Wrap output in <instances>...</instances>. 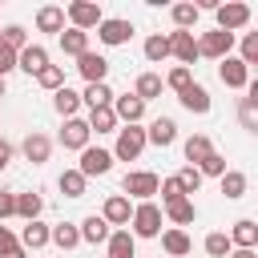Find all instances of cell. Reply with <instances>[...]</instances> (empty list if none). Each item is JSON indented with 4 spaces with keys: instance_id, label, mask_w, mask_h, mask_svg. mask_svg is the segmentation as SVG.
Here are the masks:
<instances>
[{
    "instance_id": "cell-1",
    "label": "cell",
    "mask_w": 258,
    "mask_h": 258,
    "mask_svg": "<svg viewBox=\"0 0 258 258\" xmlns=\"http://www.w3.org/2000/svg\"><path fill=\"white\" fill-rule=\"evenodd\" d=\"M129 222H133V238H157L161 234V210L153 202H141L129 214Z\"/></svg>"
},
{
    "instance_id": "cell-2",
    "label": "cell",
    "mask_w": 258,
    "mask_h": 258,
    "mask_svg": "<svg viewBox=\"0 0 258 258\" xmlns=\"http://www.w3.org/2000/svg\"><path fill=\"white\" fill-rule=\"evenodd\" d=\"M230 48H234V32H222V28H214V32H202V40H198V56L226 60V56H230Z\"/></svg>"
},
{
    "instance_id": "cell-3",
    "label": "cell",
    "mask_w": 258,
    "mask_h": 258,
    "mask_svg": "<svg viewBox=\"0 0 258 258\" xmlns=\"http://www.w3.org/2000/svg\"><path fill=\"white\" fill-rule=\"evenodd\" d=\"M141 149H145V129H137V125L117 129V149H113V157L133 161V157H141Z\"/></svg>"
},
{
    "instance_id": "cell-4",
    "label": "cell",
    "mask_w": 258,
    "mask_h": 258,
    "mask_svg": "<svg viewBox=\"0 0 258 258\" xmlns=\"http://www.w3.org/2000/svg\"><path fill=\"white\" fill-rule=\"evenodd\" d=\"M113 169V153L109 149H81V165H77V173L89 181V177H101V173H109Z\"/></svg>"
},
{
    "instance_id": "cell-5",
    "label": "cell",
    "mask_w": 258,
    "mask_h": 258,
    "mask_svg": "<svg viewBox=\"0 0 258 258\" xmlns=\"http://www.w3.org/2000/svg\"><path fill=\"white\" fill-rule=\"evenodd\" d=\"M64 16H69V20H73V28H81V32H85V28H97V24L105 20V16H101V8H97L93 0H73V4L64 8Z\"/></svg>"
},
{
    "instance_id": "cell-6",
    "label": "cell",
    "mask_w": 258,
    "mask_h": 258,
    "mask_svg": "<svg viewBox=\"0 0 258 258\" xmlns=\"http://www.w3.org/2000/svg\"><path fill=\"white\" fill-rule=\"evenodd\" d=\"M169 56H177V60L189 69V64L198 60V40H194V32H181V28L169 32Z\"/></svg>"
},
{
    "instance_id": "cell-7",
    "label": "cell",
    "mask_w": 258,
    "mask_h": 258,
    "mask_svg": "<svg viewBox=\"0 0 258 258\" xmlns=\"http://www.w3.org/2000/svg\"><path fill=\"white\" fill-rule=\"evenodd\" d=\"M77 69H81V77H85L89 85H105L109 60H105L101 52H81V56H77Z\"/></svg>"
},
{
    "instance_id": "cell-8",
    "label": "cell",
    "mask_w": 258,
    "mask_h": 258,
    "mask_svg": "<svg viewBox=\"0 0 258 258\" xmlns=\"http://www.w3.org/2000/svg\"><path fill=\"white\" fill-rule=\"evenodd\" d=\"M218 77H222L226 89H246V85H250V69H246L238 56H226V60L218 64Z\"/></svg>"
},
{
    "instance_id": "cell-9",
    "label": "cell",
    "mask_w": 258,
    "mask_h": 258,
    "mask_svg": "<svg viewBox=\"0 0 258 258\" xmlns=\"http://www.w3.org/2000/svg\"><path fill=\"white\" fill-rule=\"evenodd\" d=\"M125 194H133V198H141V202H149V198L157 194V173H149V169H137V173H125Z\"/></svg>"
},
{
    "instance_id": "cell-10",
    "label": "cell",
    "mask_w": 258,
    "mask_h": 258,
    "mask_svg": "<svg viewBox=\"0 0 258 258\" xmlns=\"http://www.w3.org/2000/svg\"><path fill=\"white\" fill-rule=\"evenodd\" d=\"M214 12H218V28L222 32H234V28L250 24V8L246 4H218Z\"/></svg>"
},
{
    "instance_id": "cell-11",
    "label": "cell",
    "mask_w": 258,
    "mask_h": 258,
    "mask_svg": "<svg viewBox=\"0 0 258 258\" xmlns=\"http://www.w3.org/2000/svg\"><path fill=\"white\" fill-rule=\"evenodd\" d=\"M97 36H101V44H125V40L133 36V24H129V20H121V16L101 20V24H97Z\"/></svg>"
},
{
    "instance_id": "cell-12",
    "label": "cell",
    "mask_w": 258,
    "mask_h": 258,
    "mask_svg": "<svg viewBox=\"0 0 258 258\" xmlns=\"http://www.w3.org/2000/svg\"><path fill=\"white\" fill-rule=\"evenodd\" d=\"M60 145H64V149H89V125H85L81 117H64Z\"/></svg>"
},
{
    "instance_id": "cell-13",
    "label": "cell",
    "mask_w": 258,
    "mask_h": 258,
    "mask_svg": "<svg viewBox=\"0 0 258 258\" xmlns=\"http://www.w3.org/2000/svg\"><path fill=\"white\" fill-rule=\"evenodd\" d=\"M109 109H113V117H117V121H125V125H137V121H141V113H145V105H141L133 93L113 97V105H109Z\"/></svg>"
},
{
    "instance_id": "cell-14",
    "label": "cell",
    "mask_w": 258,
    "mask_h": 258,
    "mask_svg": "<svg viewBox=\"0 0 258 258\" xmlns=\"http://www.w3.org/2000/svg\"><path fill=\"white\" fill-rule=\"evenodd\" d=\"M20 149H24V157H28L32 165H44V161H48V153H52V141H48L44 133H28Z\"/></svg>"
},
{
    "instance_id": "cell-15",
    "label": "cell",
    "mask_w": 258,
    "mask_h": 258,
    "mask_svg": "<svg viewBox=\"0 0 258 258\" xmlns=\"http://www.w3.org/2000/svg\"><path fill=\"white\" fill-rule=\"evenodd\" d=\"M44 64H48V52H44L40 44H28V48H20V52H16V69H24L28 77H32V73H40Z\"/></svg>"
},
{
    "instance_id": "cell-16",
    "label": "cell",
    "mask_w": 258,
    "mask_h": 258,
    "mask_svg": "<svg viewBox=\"0 0 258 258\" xmlns=\"http://www.w3.org/2000/svg\"><path fill=\"white\" fill-rule=\"evenodd\" d=\"M226 238H230V246H238V250H254V242H258V226H254L250 218H242V222H234V230H230Z\"/></svg>"
},
{
    "instance_id": "cell-17",
    "label": "cell",
    "mask_w": 258,
    "mask_h": 258,
    "mask_svg": "<svg viewBox=\"0 0 258 258\" xmlns=\"http://www.w3.org/2000/svg\"><path fill=\"white\" fill-rule=\"evenodd\" d=\"M129 214H133V210H129V198L113 194V198L105 202V214H101V218H105L109 226H129Z\"/></svg>"
},
{
    "instance_id": "cell-18",
    "label": "cell",
    "mask_w": 258,
    "mask_h": 258,
    "mask_svg": "<svg viewBox=\"0 0 258 258\" xmlns=\"http://www.w3.org/2000/svg\"><path fill=\"white\" fill-rule=\"evenodd\" d=\"M36 28H40V32H64V8L44 4V8L36 12Z\"/></svg>"
},
{
    "instance_id": "cell-19",
    "label": "cell",
    "mask_w": 258,
    "mask_h": 258,
    "mask_svg": "<svg viewBox=\"0 0 258 258\" xmlns=\"http://www.w3.org/2000/svg\"><path fill=\"white\" fill-rule=\"evenodd\" d=\"M181 105H185L189 113H210V93L194 81V85H185V89H181Z\"/></svg>"
},
{
    "instance_id": "cell-20",
    "label": "cell",
    "mask_w": 258,
    "mask_h": 258,
    "mask_svg": "<svg viewBox=\"0 0 258 258\" xmlns=\"http://www.w3.org/2000/svg\"><path fill=\"white\" fill-rule=\"evenodd\" d=\"M173 137H177V125H173L169 117H157V121L145 129V141H153V145H173Z\"/></svg>"
},
{
    "instance_id": "cell-21",
    "label": "cell",
    "mask_w": 258,
    "mask_h": 258,
    "mask_svg": "<svg viewBox=\"0 0 258 258\" xmlns=\"http://www.w3.org/2000/svg\"><path fill=\"white\" fill-rule=\"evenodd\" d=\"M52 105H56L60 117H77V109H81V93H73L69 85H60V89L52 93Z\"/></svg>"
},
{
    "instance_id": "cell-22",
    "label": "cell",
    "mask_w": 258,
    "mask_h": 258,
    "mask_svg": "<svg viewBox=\"0 0 258 258\" xmlns=\"http://www.w3.org/2000/svg\"><path fill=\"white\" fill-rule=\"evenodd\" d=\"M210 153H214V145H210V137H206V133H194V137L185 141V161H189V165H202Z\"/></svg>"
},
{
    "instance_id": "cell-23",
    "label": "cell",
    "mask_w": 258,
    "mask_h": 258,
    "mask_svg": "<svg viewBox=\"0 0 258 258\" xmlns=\"http://www.w3.org/2000/svg\"><path fill=\"white\" fill-rule=\"evenodd\" d=\"M165 214H169L173 230H177V226H189V222L198 218V210H194V202H189V198H177V202H169V206H165Z\"/></svg>"
},
{
    "instance_id": "cell-24",
    "label": "cell",
    "mask_w": 258,
    "mask_h": 258,
    "mask_svg": "<svg viewBox=\"0 0 258 258\" xmlns=\"http://www.w3.org/2000/svg\"><path fill=\"white\" fill-rule=\"evenodd\" d=\"M105 238H109V222L97 218V214H89V218L81 222V242H93V246H97V242H105Z\"/></svg>"
},
{
    "instance_id": "cell-25",
    "label": "cell",
    "mask_w": 258,
    "mask_h": 258,
    "mask_svg": "<svg viewBox=\"0 0 258 258\" xmlns=\"http://www.w3.org/2000/svg\"><path fill=\"white\" fill-rule=\"evenodd\" d=\"M20 246H24V250H40V246H48V226H44L40 218L28 222L24 234H20Z\"/></svg>"
},
{
    "instance_id": "cell-26",
    "label": "cell",
    "mask_w": 258,
    "mask_h": 258,
    "mask_svg": "<svg viewBox=\"0 0 258 258\" xmlns=\"http://www.w3.org/2000/svg\"><path fill=\"white\" fill-rule=\"evenodd\" d=\"M133 97H137L141 105H145V101H153V97H161V77H157V73H141V77H137Z\"/></svg>"
},
{
    "instance_id": "cell-27",
    "label": "cell",
    "mask_w": 258,
    "mask_h": 258,
    "mask_svg": "<svg viewBox=\"0 0 258 258\" xmlns=\"http://www.w3.org/2000/svg\"><path fill=\"white\" fill-rule=\"evenodd\" d=\"M48 242H56L60 250H73V246H81V230H77V226H69V222H60V226H52V230H48Z\"/></svg>"
},
{
    "instance_id": "cell-28",
    "label": "cell",
    "mask_w": 258,
    "mask_h": 258,
    "mask_svg": "<svg viewBox=\"0 0 258 258\" xmlns=\"http://www.w3.org/2000/svg\"><path fill=\"white\" fill-rule=\"evenodd\" d=\"M161 246H165V254L185 258V254H189V234H185V230H165V234H161Z\"/></svg>"
},
{
    "instance_id": "cell-29",
    "label": "cell",
    "mask_w": 258,
    "mask_h": 258,
    "mask_svg": "<svg viewBox=\"0 0 258 258\" xmlns=\"http://www.w3.org/2000/svg\"><path fill=\"white\" fill-rule=\"evenodd\" d=\"M60 48H64L69 56H81V52H89V32H81V28H69V32H60Z\"/></svg>"
},
{
    "instance_id": "cell-30",
    "label": "cell",
    "mask_w": 258,
    "mask_h": 258,
    "mask_svg": "<svg viewBox=\"0 0 258 258\" xmlns=\"http://www.w3.org/2000/svg\"><path fill=\"white\" fill-rule=\"evenodd\" d=\"M81 101H85L89 109H105V105H113V89H109V85H89V89L81 93Z\"/></svg>"
},
{
    "instance_id": "cell-31",
    "label": "cell",
    "mask_w": 258,
    "mask_h": 258,
    "mask_svg": "<svg viewBox=\"0 0 258 258\" xmlns=\"http://www.w3.org/2000/svg\"><path fill=\"white\" fill-rule=\"evenodd\" d=\"M89 125V133L97 129V133H117V117H113V109L105 105V109H93V117L85 121Z\"/></svg>"
},
{
    "instance_id": "cell-32",
    "label": "cell",
    "mask_w": 258,
    "mask_h": 258,
    "mask_svg": "<svg viewBox=\"0 0 258 258\" xmlns=\"http://www.w3.org/2000/svg\"><path fill=\"white\" fill-rule=\"evenodd\" d=\"M173 181H177V189H181V194H185V198H189V194H198V189H202V173H198V169H194V165H181V169H177V173H173Z\"/></svg>"
},
{
    "instance_id": "cell-33",
    "label": "cell",
    "mask_w": 258,
    "mask_h": 258,
    "mask_svg": "<svg viewBox=\"0 0 258 258\" xmlns=\"http://www.w3.org/2000/svg\"><path fill=\"white\" fill-rule=\"evenodd\" d=\"M40 194H16V214L24 218V222H36L40 218Z\"/></svg>"
},
{
    "instance_id": "cell-34",
    "label": "cell",
    "mask_w": 258,
    "mask_h": 258,
    "mask_svg": "<svg viewBox=\"0 0 258 258\" xmlns=\"http://www.w3.org/2000/svg\"><path fill=\"white\" fill-rule=\"evenodd\" d=\"M109 258H133V234L129 230L109 234Z\"/></svg>"
},
{
    "instance_id": "cell-35",
    "label": "cell",
    "mask_w": 258,
    "mask_h": 258,
    "mask_svg": "<svg viewBox=\"0 0 258 258\" xmlns=\"http://www.w3.org/2000/svg\"><path fill=\"white\" fill-rule=\"evenodd\" d=\"M238 121H242V129L258 133V101H254V97H242V101H238Z\"/></svg>"
},
{
    "instance_id": "cell-36",
    "label": "cell",
    "mask_w": 258,
    "mask_h": 258,
    "mask_svg": "<svg viewBox=\"0 0 258 258\" xmlns=\"http://www.w3.org/2000/svg\"><path fill=\"white\" fill-rule=\"evenodd\" d=\"M56 185H60V194H64V198H85V177H81L77 169H64Z\"/></svg>"
},
{
    "instance_id": "cell-37",
    "label": "cell",
    "mask_w": 258,
    "mask_h": 258,
    "mask_svg": "<svg viewBox=\"0 0 258 258\" xmlns=\"http://www.w3.org/2000/svg\"><path fill=\"white\" fill-rule=\"evenodd\" d=\"M222 194L234 202V198H242L246 194V173H238V169H226L222 173Z\"/></svg>"
},
{
    "instance_id": "cell-38",
    "label": "cell",
    "mask_w": 258,
    "mask_h": 258,
    "mask_svg": "<svg viewBox=\"0 0 258 258\" xmlns=\"http://www.w3.org/2000/svg\"><path fill=\"white\" fill-rule=\"evenodd\" d=\"M198 12H202L198 4H173V24H177L181 32H189V28L198 24Z\"/></svg>"
},
{
    "instance_id": "cell-39",
    "label": "cell",
    "mask_w": 258,
    "mask_h": 258,
    "mask_svg": "<svg viewBox=\"0 0 258 258\" xmlns=\"http://www.w3.org/2000/svg\"><path fill=\"white\" fill-rule=\"evenodd\" d=\"M0 44L12 48V52H20V48H28V32H24L20 24H8V28L0 32Z\"/></svg>"
},
{
    "instance_id": "cell-40",
    "label": "cell",
    "mask_w": 258,
    "mask_h": 258,
    "mask_svg": "<svg viewBox=\"0 0 258 258\" xmlns=\"http://www.w3.org/2000/svg\"><path fill=\"white\" fill-rule=\"evenodd\" d=\"M165 56H169V36H149V40H145V60L157 64V60H165Z\"/></svg>"
},
{
    "instance_id": "cell-41",
    "label": "cell",
    "mask_w": 258,
    "mask_h": 258,
    "mask_svg": "<svg viewBox=\"0 0 258 258\" xmlns=\"http://www.w3.org/2000/svg\"><path fill=\"white\" fill-rule=\"evenodd\" d=\"M238 60H242L246 69L258 64V32H246V36H242V56H238Z\"/></svg>"
},
{
    "instance_id": "cell-42",
    "label": "cell",
    "mask_w": 258,
    "mask_h": 258,
    "mask_svg": "<svg viewBox=\"0 0 258 258\" xmlns=\"http://www.w3.org/2000/svg\"><path fill=\"white\" fill-rule=\"evenodd\" d=\"M36 81H40V85H44V89H52V93H56V89H60V85H64V73H60V69H56V64H44V69H40V73H36Z\"/></svg>"
},
{
    "instance_id": "cell-43",
    "label": "cell",
    "mask_w": 258,
    "mask_h": 258,
    "mask_svg": "<svg viewBox=\"0 0 258 258\" xmlns=\"http://www.w3.org/2000/svg\"><path fill=\"white\" fill-rule=\"evenodd\" d=\"M194 169H198L202 177H206V173H210V177H222V173H226V157H222V153H210V157H206L202 165H194Z\"/></svg>"
},
{
    "instance_id": "cell-44",
    "label": "cell",
    "mask_w": 258,
    "mask_h": 258,
    "mask_svg": "<svg viewBox=\"0 0 258 258\" xmlns=\"http://www.w3.org/2000/svg\"><path fill=\"white\" fill-rule=\"evenodd\" d=\"M230 250H234V246H230L226 234H210V238H206V254H210V258H226Z\"/></svg>"
},
{
    "instance_id": "cell-45",
    "label": "cell",
    "mask_w": 258,
    "mask_h": 258,
    "mask_svg": "<svg viewBox=\"0 0 258 258\" xmlns=\"http://www.w3.org/2000/svg\"><path fill=\"white\" fill-rule=\"evenodd\" d=\"M165 85L181 93L185 85H194V77H189V69H185V64H177V69H169V77H165Z\"/></svg>"
},
{
    "instance_id": "cell-46",
    "label": "cell",
    "mask_w": 258,
    "mask_h": 258,
    "mask_svg": "<svg viewBox=\"0 0 258 258\" xmlns=\"http://www.w3.org/2000/svg\"><path fill=\"white\" fill-rule=\"evenodd\" d=\"M157 194H161V202L169 206V202H177V198H185L181 189H177V181L173 177H165V181H157Z\"/></svg>"
},
{
    "instance_id": "cell-47",
    "label": "cell",
    "mask_w": 258,
    "mask_h": 258,
    "mask_svg": "<svg viewBox=\"0 0 258 258\" xmlns=\"http://www.w3.org/2000/svg\"><path fill=\"white\" fill-rule=\"evenodd\" d=\"M12 214H16V194L0 189V222H4V218H12Z\"/></svg>"
},
{
    "instance_id": "cell-48",
    "label": "cell",
    "mask_w": 258,
    "mask_h": 258,
    "mask_svg": "<svg viewBox=\"0 0 258 258\" xmlns=\"http://www.w3.org/2000/svg\"><path fill=\"white\" fill-rule=\"evenodd\" d=\"M12 69H16V52H12V48H4V44H0V81H4V77H8V73H12Z\"/></svg>"
},
{
    "instance_id": "cell-49",
    "label": "cell",
    "mask_w": 258,
    "mask_h": 258,
    "mask_svg": "<svg viewBox=\"0 0 258 258\" xmlns=\"http://www.w3.org/2000/svg\"><path fill=\"white\" fill-rule=\"evenodd\" d=\"M12 246H16L12 230H8V226H0V254H4V250H12Z\"/></svg>"
},
{
    "instance_id": "cell-50",
    "label": "cell",
    "mask_w": 258,
    "mask_h": 258,
    "mask_svg": "<svg viewBox=\"0 0 258 258\" xmlns=\"http://www.w3.org/2000/svg\"><path fill=\"white\" fill-rule=\"evenodd\" d=\"M8 161H12V145H8V141H4V137H0V169H4V165H8Z\"/></svg>"
},
{
    "instance_id": "cell-51",
    "label": "cell",
    "mask_w": 258,
    "mask_h": 258,
    "mask_svg": "<svg viewBox=\"0 0 258 258\" xmlns=\"http://www.w3.org/2000/svg\"><path fill=\"white\" fill-rule=\"evenodd\" d=\"M0 258H28V254H24V246H20V242H16V246H12V250H4V254H0Z\"/></svg>"
},
{
    "instance_id": "cell-52",
    "label": "cell",
    "mask_w": 258,
    "mask_h": 258,
    "mask_svg": "<svg viewBox=\"0 0 258 258\" xmlns=\"http://www.w3.org/2000/svg\"><path fill=\"white\" fill-rule=\"evenodd\" d=\"M230 258H258L254 250H230Z\"/></svg>"
},
{
    "instance_id": "cell-53",
    "label": "cell",
    "mask_w": 258,
    "mask_h": 258,
    "mask_svg": "<svg viewBox=\"0 0 258 258\" xmlns=\"http://www.w3.org/2000/svg\"><path fill=\"white\" fill-rule=\"evenodd\" d=\"M0 97H4V81H0Z\"/></svg>"
},
{
    "instance_id": "cell-54",
    "label": "cell",
    "mask_w": 258,
    "mask_h": 258,
    "mask_svg": "<svg viewBox=\"0 0 258 258\" xmlns=\"http://www.w3.org/2000/svg\"><path fill=\"white\" fill-rule=\"evenodd\" d=\"M0 32H4V28H0Z\"/></svg>"
}]
</instances>
